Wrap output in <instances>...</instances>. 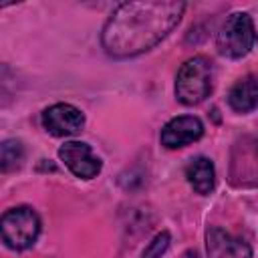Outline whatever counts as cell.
Here are the masks:
<instances>
[{
	"label": "cell",
	"mask_w": 258,
	"mask_h": 258,
	"mask_svg": "<svg viewBox=\"0 0 258 258\" xmlns=\"http://www.w3.org/2000/svg\"><path fill=\"white\" fill-rule=\"evenodd\" d=\"M185 10L177 0H139L119 4L101 32V44L115 58L135 56L153 48L181 20Z\"/></svg>",
	"instance_id": "1"
},
{
	"label": "cell",
	"mask_w": 258,
	"mask_h": 258,
	"mask_svg": "<svg viewBox=\"0 0 258 258\" xmlns=\"http://www.w3.org/2000/svg\"><path fill=\"white\" fill-rule=\"evenodd\" d=\"M212 62L206 56H194L181 64L175 77V97L183 105L202 103L212 91Z\"/></svg>",
	"instance_id": "2"
},
{
	"label": "cell",
	"mask_w": 258,
	"mask_h": 258,
	"mask_svg": "<svg viewBox=\"0 0 258 258\" xmlns=\"http://www.w3.org/2000/svg\"><path fill=\"white\" fill-rule=\"evenodd\" d=\"M258 42V34L254 30V22L246 12H234L226 18L218 32V50L228 58L246 56L254 44Z\"/></svg>",
	"instance_id": "3"
},
{
	"label": "cell",
	"mask_w": 258,
	"mask_h": 258,
	"mask_svg": "<svg viewBox=\"0 0 258 258\" xmlns=\"http://www.w3.org/2000/svg\"><path fill=\"white\" fill-rule=\"evenodd\" d=\"M0 230H2V242L8 248L26 250L36 242L40 234V218L28 206L12 208L2 216Z\"/></svg>",
	"instance_id": "4"
},
{
	"label": "cell",
	"mask_w": 258,
	"mask_h": 258,
	"mask_svg": "<svg viewBox=\"0 0 258 258\" xmlns=\"http://www.w3.org/2000/svg\"><path fill=\"white\" fill-rule=\"evenodd\" d=\"M42 125L44 129L54 137H67L75 135L85 125V115L71 103H56L42 113Z\"/></svg>",
	"instance_id": "5"
},
{
	"label": "cell",
	"mask_w": 258,
	"mask_h": 258,
	"mask_svg": "<svg viewBox=\"0 0 258 258\" xmlns=\"http://www.w3.org/2000/svg\"><path fill=\"white\" fill-rule=\"evenodd\" d=\"M58 157L77 177L91 179L101 171V159L83 141H67L64 145H60Z\"/></svg>",
	"instance_id": "6"
},
{
	"label": "cell",
	"mask_w": 258,
	"mask_h": 258,
	"mask_svg": "<svg viewBox=\"0 0 258 258\" xmlns=\"http://www.w3.org/2000/svg\"><path fill=\"white\" fill-rule=\"evenodd\" d=\"M202 135H204L202 121L194 115H181L167 121L165 127L161 129V145H165L167 149H177L198 141Z\"/></svg>",
	"instance_id": "7"
},
{
	"label": "cell",
	"mask_w": 258,
	"mask_h": 258,
	"mask_svg": "<svg viewBox=\"0 0 258 258\" xmlns=\"http://www.w3.org/2000/svg\"><path fill=\"white\" fill-rule=\"evenodd\" d=\"M208 258H250L252 250L248 242L236 238L222 228H210L206 234Z\"/></svg>",
	"instance_id": "8"
},
{
	"label": "cell",
	"mask_w": 258,
	"mask_h": 258,
	"mask_svg": "<svg viewBox=\"0 0 258 258\" xmlns=\"http://www.w3.org/2000/svg\"><path fill=\"white\" fill-rule=\"evenodd\" d=\"M228 103L238 113H250L258 107V77L248 75L234 83L228 95Z\"/></svg>",
	"instance_id": "9"
},
{
	"label": "cell",
	"mask_w": 258,
	"mask_h": 258,
	"mask_svg": "<svg viewBox=\"0 0 258 258\" xmlns=\"http://www.w3.org/2000/svg\"><path fill=\"white\" fill-rule=\"evenodd\" d=\"M185 177L189 181V185L206 196L214 189L216 185V171H214V163L208 157H196L185 165Z\"/></svg>",
	"instance_id": "10"
},
{
	"label": "cell",
	"mask_w": 258,
	"mask_h": 258,
	"mask_svg": "<svg viewBox=\"0 0 258 258\" xmlns=\"http://www.w3.org/2000/svg\"><path fill=\"white\" fill-rule=\"evenodd\" d=\"M24 159V147L18 139H6L0 147V161H2V171H12L20 167Z\"/></svg>",
	"instance_id": "11"
},
{
	"label": "cell",
	"mask_w": 258,
	"mask_h": 258,
	"mask_svg": "<svg viewBox=\"0 0 258 258\" xmlns=\"http://www.w3.org/2000/svg\"><path fill=\"white\" fill-rule=\"evenodd\" d=\"M169 232H159L143 250V258H161V254L169 246Z\"/></svg>",
	"instance_id": "12"
}]
</instances>
